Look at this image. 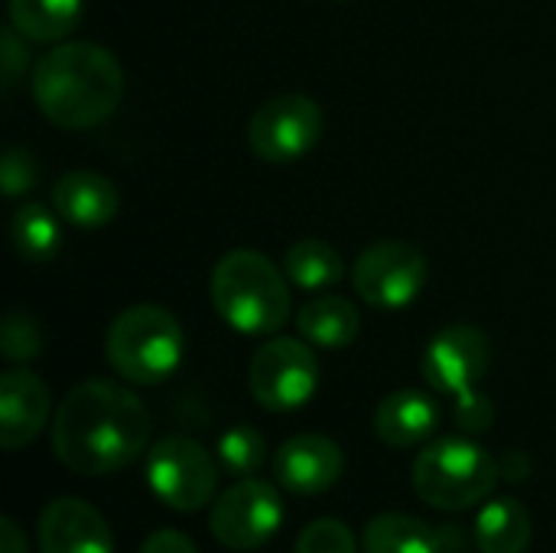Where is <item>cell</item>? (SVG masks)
I'll use <instances>...</instances> for the list:
<instances>
[{"instance_id": "cell-1", "label": "cell", "mask_w": 556, "mask_h": 553, "mask_svg": "<svg viewBox=\"0 0 556 553\" xmlns=\"http://www.w3.org/2000/svg\"><path fill=\"white\" fill-rule=\"evenodd\" d=\"M150 430V411L130 388L91 378L72 388L59 404L52 450L59 463L78 476H111L140 460Z\"/></svg>"}, {"instance_id": "cell-2", "label": "cell", "mask_w": 556, "mask_h": 553, "mask_svg": "<svg viewBox=\"0 0 556 553\" xmlns=\"http://www.w3.org/2000/svg\"><path fill=\"white\" fill-rule=\"evenodd\" d=\"M33 98L39 111L65 127L85 130L108 121L124 98V68L98 42H59L33 65Z\"/></svg>"}, {"instance_id": "cell-3", "label": "cell", "mask_w": 556, "mask_h": 553, "mask_svg": "<svg viewBox=\"0 0 556 553\" xmlns=\"http://www.w3.org/2000/svg\"><path fill=\"white\" fill-rule=\"evenodd\" d=\"M287 280V271H280L267 254L238 248L212 271V303L235 332L274 336L290 319Z\"/></svg>"}, {"instance_id": "cell-4", "label": "cell", "mask_w": 556, "mask_h": 553, "mask_svg": "<svg viewBox=\"0 0 556 553\" xmlns=\"http://www.w3.org/2000/svg\"><path fill=\"white\" fill-rule=\"evenodd\" d=\"M502 479V463L469 437L430 440L414 460L410 482L420 502L440 512L485 505Z\"/></svg>"}, {"instance_id": "cell-5", "label": "cell", "mask_w": 556, "mask_h": 553, "mask_svg": "<svg viewBox=\"0 0 556 553\" xmlns=\"http://www.w3.org/2000/svg\"><path fill=\"white\" fill-rule=\"evenodd\" d=\"M104 352L111 368L130 385H160L182 365L186 355V332L179 319L156 306L140 303L121 310L104 336Z\"/></svg>"}, {"instance_id": "cell-6", "label": "cell", "mask_w": 556, "mask_h": 553, "mask_svg": "<svg viewBox=\"0 0 556 553\" xmlns=\"http://www.w3.org/2000/svg\"><path fill=\"white\" fill-rule=\"evenodd\" d=\"M147 482L166 508L195 515L218 492V466L202 443L189 437H163L147 453Z\"/></svg>"}, {"instance_id": "cell-7", "label": "cell", "mask_w": 556, "mask_h": 553, "mask_svg": "<svg viewBox=\"0 0 556 553\" xmlns=\"http://www.w3.org/2000/svg\"><path fill=\"white\" fill-rule=\"evenodd\" d=\"M248 385L261 407H267L270 414H290L316 394L319 362L306 339L277 336L254 352Z\"/></svg>"}, {"instance_id": "cell-8", "label": "cell", "mask_w": 556, "mask_h": 553, "mask_svg": "<svg viewBox=\"0 0 556 553\" xmlns=\"http://www.w3.org/2000/svg\"><path fill=\"white\" fill-rule=\"evenodd\" d=\"M323 111L306 95L267 98L248 124V143L264 163H296L323 137Z\"/></svg>"}, {"instance_id": "cell-9", "label": "cell", "mask_w": 556, "mask_h": 553, "mask_svg": "<svg viewBox=\"0 0 556 553\" xmlns=\"http://www.w3.org/2000/svg\"><path fill=\"white\" fill-rule=\"evenodd\" d=\"M280 525H283V499L277 486L264 479L235 482L215 499L208 512L212 538L228 551H257L280 531Z\"/></svg>"}, {"instance_id": "cell-10", "label": "cell", "mask_w": 556, "mask_h": 553, "mask_svg": "<svg viewBox=\"0 0 556 553\" xmlns=\"http://www.w3.org/2000/svg\"><path fill=\"white\" fill-rule=\"evenodd\" d=\"M352 284L375 310H404L427 287V257L410 241H378L358 254Z\"/></svg>"}, {"instance_id": "cell-11", "label": "cell", "mask_w": 556, "mask_h": 553, "mask_svg": "<svg viewBox=\"0 0 556 553\" xmlns=\"http://www.w3.org/2000/svg\"><path fill=\"white\" fill-rule=\"evenodd\" d=\"M492 365V342L476 326H446L424 352V381L440 391L463 398L479 388Z\"/></svg>"}, {"instance_id": "cell-12", "label": "cell", "mask_w": 556, "mask_h": 553, "mask_svg": "<svg viewBox=\"0 0 556 553\" xmlns=\"http://www.w3.org/2000/svg\"><path fill=\"white\" fill-rule=\"evenodd\" d=\"M345 473V453L323 433L290 437L274 456V479L290 495H323Z\"/></svg>"}, {"instance_id": "cell-13", "label": "cell", "mask_w": 556, "mask_h": 553, "mask_svg": "<svg viewBox=\"0 0 556 553\" xmlns=\"http://www.w3.org/2000/svg\"><path fill=\"white\" fill-rule=\"evenodd\" d=\"M39 553H114V538L94 505L55 499L39 515Z\"/></svg>"}, {"instance_id": "cell-14", "label": "cell", "mask_w": 556, "mask_h": 553, "mask_svg": "<svg viewBox=\"0 0 556 553\" xmlns=\"http://www.w3.org/2000/svg\"><path fill=\"white\" fill-rule=\"evenodd\" d=\"M52 411L49 388L29 368H10L0 378V447L23 450L29 447Z\"/></svg>"}, {"instance_id": "cell-15", "label": "cell", "mask_w": 556, "mask_h": 553, "mask_svg": "<svg viewBox=\"0 0 556 553\" xmlns=\"http://www.w3.org/2000/svg\"><path fill=\"white\" fill-rule=\"evenodd\" d=\"M52 209L68 225L101 228L114 222L121 209V196L108 176L91 173V169H75V173H65L52 186Z\"/></svg>"}, {"instance_id": "cell-16", "label": "cell", "mask_w": 556, "mask_h": 553, "mask_svg": "<svg viewBox=\"0 0 556 553\" xmlns=\"http://www.w3.org/2000/svg\"><path fill=\"white\" fill-rule=\"evenodd\" d=\"M440 427V407L430 394L404 388L388 394L375 411V433L394 450H410L430 443Z\"/></svg>"}, {"instance_id": "cell-17", "label": "cell", "mask_w": 556, "mask_h": 553, "mask_svg": "<svg viewBox=\"0 0 556 553\" xmlns=\"http://www.w3.org/2000/svg\"><path fill=\"white\" fill-rule=\"evenodd\" d=\"M472 538L482 553H525L531 548L534 525L518 499L502 495V499H489L479 508Z\"/></svg>"}, {"instance_id": "cell-18", "label": "cell", "mask_w": 556, "mask_h": 553, "mask_svg": "<svg viewBox=\"0 0 556 553\" xmlns=\"http://www.w3.org/2000/svg\"><path fill=\"white\" fill-rule=\"evenodd\" d=\"M296 329L306 342L319 349H349L362 332V316L352 300L323 293L300 310Z\"/></svg>"}, {"instance_id": "cell-19", "label": "cell", "mask_w": 556, "mask_h": 553, "mask_svg": "<svg viewBox=\"0 0 556 553\" xmlns=\"http://www.w3.org/2000/svg\"><path fill=\"white\" fill-rule=\"evenodd\" d=\"M365 553H443L440 531L414 515H375L362 535Z\"/></svg>"}, {"instance_id": "cell-20", "label": "cell", "mask_w": 556, "mask_h": 553, "mask_svg": "<svg viewBox=\"0 0 556 553\" xmlns=\"http://www.w3.org/2000/svg\"><path fill=\"white\" fill-rule=\"evenodd\" d=\"M81 20V0H10V26L33 42H62Z\"/></svg>"}, {"instance_id": "cell-21", "label": "cell", "mask_w": 556, "mask_h": 553, "mask_svg": "<svg viewBox=\"0 0 556 553\" xmlns=\"http://www.w3.org/2000/svg\"><path fill=\"white\" fill-rule=\"evenodd\" d=\"M283 271L300 290H329L342 280V254L323 238H300L283 254Z\"/></svg>"}, {"instance_id": "cell-22", "label": "cell", "mask_w": 556, "mask_h": 553, "mask_svg": "<svg viewBox=\"0 0 556 553\" xmlns=\"http://www.w3.org/2000/svg\"><path fill=\"white\" fill-rule=\"evenodd\" d=\"M10 235H13V248L23 261L29 264H46L55 257L59 244H62V228H59V215H52L49 209L29 202L20 205L13 212L10 222Z\"/></svg>"}, {"instance_id": "cell-23", "label": "cell", "mask_w": 556, "mask_h": 553, "mask_svg": "<svg viewBox=\"0 0 556 553\" xmlns=\"http://www.w3.org/2000/svg\"><path fill=\"white\" fill-rule=\"evenodd\" d=\"M218 460L231 476H254L267 460V443L254 427L241 424V427H231L222 433Z\"/></svg>"}, {"instance_id": "cell-24", "label": "cell", "mask_w": 556, "mask_h": 553, "mask_svg": "<svg viewBox=\"0 0 556 553\" xmlns=\"http://www.w3.org/2000/svg\"><path fill=\"white\" fill-rule=\"evenodd\" d=\"M0 349L7 362H33L42 352V332L29 313H7L3 332H0Z\"/></svg>"}, {"instance_id": "cell-25", "label": "cell", "mask_w": 556, "mask_h": 553, "mask_svg": "<svg viewBox=\"0 0 556 553\" xmlns=\"http://www.w3.org/2000/svg\"><path fill=\"white\" fill-rule=\"evenodd\" d=\"M293 553H358V538L339 518H319L303 528Z\"/></svg>"}, {"instance_id": "cell-26", "label": "cell", "mask_w": 556, "mask_h": 553, "mask_svg": "<svg viewBox=\"0 0 556 553\" xmlns=\"http://www.w3.org/2000/svg\"><path fill=\"white\" fill-rule=\"evenodd\" d=\"M39 179V166L36 160L20 150V147H10L0 160V186H3V196L7 199H16L23 192H29Z\"/></svg>"}, {"instance_id": "cell-27", "label": "cell", "mask_w": 556, "mask_h": 553, "mask_svg": "<svg viewBox=\"0 0 556 553\" xmlns=\"http://www.w3.org/2000/svg\"><path fill=\"white\" fill-rule=\"evenodd\" d=\"M492 420H495V407L479 388L456 398V424L463 433H482V430H489Z\"/></svg>"}, {"instance_id": "cell-28", "label": "cell", "mask_w": 556, "mask_h": 553, "mask_svg": "<svg viewBox=\"0 0 556 553\" xmlns=\"http://www.w3.org/2000/svg\"><path fill=\"white\" fill-rule=\"evenodd\" d=\"M0 65H3V85L13 88L20 72L26 68V46L16 39V29L7 26L3 29V55H0Z\"/></svg>"}, {"instance_id": "cell-29", "label": "cell", "mask_w": 556, "mask_h": 553, "mask_svg": "<svg viewBox=\"0 0 556 553\" xmlns=\"http://www.w3.org/2000/svg\"><path fill=\"white\" fill-rule=\"evenodd\" d=\"M140 553H199L195 544L182 535V531H173V528H163V531H153Z\"/></svg>"}, {"instance_id": "cell-30", "label": "cell", "mask_w": 556, "mask_h": 553, "mask_svg": "<svg viewBox=\"0 0 556 553\" xmlns=\"http://www.w3.org/2000/svg\"><path fill=\"white\" fill-rule=\"evenodd\" d=\"M0 553H29L26 538H23V531H20V525L13 518L0 521Z\"/></svg>"}]
</instances>
